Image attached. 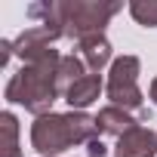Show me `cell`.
I'll use <instances>...</instances> for the list:
<instances>
[{
    "label": "cell",
    "instance_id": "cell-1",
    "mask_svg": "<svg viewBox=\"0 0 157 157\" xmlns=\"http://www.w3.org/2000/svg\"><path fill=\"white\" fill-rule=\"evenodd\" d=\"M59 65H62V56L52 46L37 52V56H28L22 62V68L10 77V83L3 90V99L10 105H22L34 117L52 114L49 108L62 96L59 93Z\"/></svg>",
    "mask_w": 157,
    "mask_h": 157
},
{
    "label": "cell",
    "instance_id": "cell-9",
    "mask_svg": "<svg viewBox=\"0 0 157 157\" xmlns=\"http://www.w3.org/2000/svg\"><path fill=\"white\" fill-rule=\"evenodd\" d=\"M90 71H86V65H83V59L80 56H62V65H59V93L65 96L80 77H86Z\"/></svg>",
    "mask_w": 157,
    "mask_h": 157
},
{
    "label": "cell",
    "instance_id": "cell-6",
    "mask_svg": "<svg viewBox=\"0 0 157 157\" xmlns=\"http://www.w3.org/2000/svg\"><path fill=\"white\" fill-rule=\"evenodd\" d=\"M77 56L83 59L86 71L90 74H102V68L111 62V43L105 34H93V37H83L77 43Z\"/></svg>",
    "mask_w": 157,
    "mask_h": 157
},
{
    "label": "cell",
    "instance_id": "cell-11",
    "mask_svg": "<svg viewBox=\"0 0 157 157\" xmlns=\"http://www.w3.org/2000/svg\"><path fill=\"white\" fill-rule=\"evenodd\" d=\"M129 16L142 28H157V0H132L129 3Z\"/></svg>",
    "mask_w": 157,
    "mask_h": 157
},
{
    "label": "cell",
    "instance_id": "cell-5",
    "mask_svg": "<svg viewBox=\"0 0 157 157\" xmlns=\"http://www.w3.org/2000/svg\"><path fill=\"white\" fill-rule=\"evenodd\" d=\"M114 157H157V132L148 126H136L117 139Z\"/></svg>",
    "mask_w": 157,
    "mask_h": 157
},
{
    "label": "cell",
    "instance_id": "cell-7",
    "mask_svg": "<svg viewBox=\"0 0 157 157\" xmlns=\"http://www.w3.org/2000/svg\"><path fill=\"white\" fill-rule=\"evenodd\" d=\"M102 90H105L102 74H86V77H80V80L65 93V102L71 105V111H83V108H90L93 102H99Z\"/></svg>",
    "mask_w": 157,
    "mask_h": 157
},
{
    "label": "cell",
    "instance_id": "cell-4",
    "mask_svg": "<svg viewBox=\"0 0 157 157\" xmlns=\"http://www.w3.org/2000/svg\"><path fill=\"white\" fill-rule=\"evenodd\" d=\"M139 71H142L139 56H120L111 62L108 80H105V93H108L111 105H117L123 111H142L145 96L139 90ZM142 117H145V111H142Z\"/></svg>",
    "mask_w": 157,
    "mask_h": 157
},
{
    "label": "cell",
    "instance_id": "cell-14",
    "mask_svg": "<svg viewBox=\"0 0 157 157\" xmlns=\"http://www.w3.org/2000/svg\"><path fill=\"white\" fill-rule=\"evenodd\" d=\"M148 96H151V102L157 105V77H154V80H151V90H148Z\"/></svg>",
    "mask_w": 157,
    "mask_h": 157
},
{
    "label": "cell",
    "instance_id": "cell-8",
    "mask_svg": "<svg viewBox=\"0 0 157 157\" xmlns=\"http://www.w3.org/2000/svg\"><path fill=\"white\" fill-rule=\"evenodd\" d=\"M96 126H99V136L105 132V136H126L129 129H136V126H142L129 111H123V108H117V105H108V108H102L99 114H96Z\"/></svg>",
    "mask_w": 157,
    "mask_h": 157
},
{
    "label": "cell",
    "instance_id": "cell-10",
    "mask_svg": "<svg viewBox=\"0 0 157 157\" xmlns=\"http://www.w3.org/2000/svg\"><path fill=\"white\" fill-rule=\"evenodd\" d=\"M0 136H3L0 157H22V151H19V120H16L13 111L0 114Z\"/></svg>",
    "mask_w": 157,
    "mask_h": 157
},
{
    "label": "cell",
    "instance_id": "cell-12",
    "mask_svg": "<svg viewBox=\"0 0 157 157\" xmlns=\"http://www.w3.org/2000/svg\"><path fill=\"white\" fill-rule=\"evenodd\" d=\"M86 154H90V157H105V154H108V148H105V142H102V139H93V142L86 145Z\"/></svg>",
    "mask_w": 157,
    "mask_h": 157
},
{
    "label": "cell",
    "instance_id": "cell-3",
    "mask_svg": "<svg viewBox=\"0 0 157 157\" xmlns=\"http://www.w3.org/2000/svg\"><path fill=\"white\" fill-rule=\"evenodd\" d=\"M59 3V22L65 28V37H74L80 43L83 37L105 34V25L123 10V3H105V0H56Z\"/></svg>",
    "mask_w": 157,
    "mask_h": 157
},
{
    "label": "cell",
    "instance_id": "cell-2",
    "mask_svg": "<svg viewBox=\"0 0 157 157\" xmlns=\"http://www.w3.org/2000/svg\"><path fill=\"white\" fill-rule=\"evenodd\" d=\"M93 139H99V126L86 111L43 114L31 123V148L40 157H59L74 145H90Z\"/></svg>",
    "mask_w": 157,
    "mask_h": 157
},
{
    "label": "cell",
    "instance_id": "cell-13",
    "mask_svg": "<svg viewBox=\"0 0 157 157\" xmlns=\"http://www.w3.org/2000/svg\"><path fill=\"white\" fill-rule=\"evenodd\" d=\"M13 59V40H0V68Z\"/></svg>",
    "mask_w": 157,
    "mask_h": 157
}]
</instances>
